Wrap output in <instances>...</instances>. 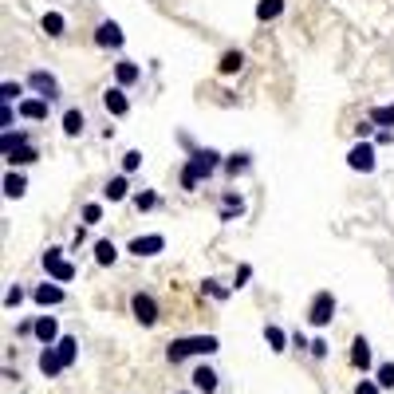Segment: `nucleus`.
I'll return each instance as SVG.
<instances>
[{"instance_id":"1","label":"nucleus","mask_w":394,"mask_h":394,"mask_svg":"<svg viewBox=\"0 0 394 394\" xmlns=\"http://www.w3.org/2000/svg\"><path fill=\"white\" fill-rule=\"evenodd\" d=\"M217 166H221V154H217V150H193V154H189V162H186V170H181V189H186V193H193L197 186H201V181L206 178H213V170Z\"/></svg>"},{"instance_id":"2","label":"nucleus","mask_w":394,"mask_h":394,"mask_svg":"<svg viewBox=\"0 0 394 394\" xmlns=\"http://www.w3.org/2000/svg\"><path fill=\"white\" fill-rule=\"evenodd\" d=\"M213 351H221V339H217V335H181V339H170L166 359L181 363V359H189V355H213Z\"/></svg>"},{"instance_id":"3","label":"nucleus","mask_w":394,"mask_h":394,"mask_svg":"<svg viewBox=\"0 0 394 394\" xmlns=\"http://www.w3.org/2000/svg\"><path fill=\"white\" fill-rule=\"evenodd\" d=\"M335 319V296L327 288H319L316 296H312V304H308V324L312 327H327Z\"/></svg>"},{"instance_id":"4","label":"nucleus","mask_w":394,"mask_h":394,"mask_svg":"<svg viewBox=\"0 0 394 394\" xmlns=\"http://www.w3.org/2000/svg\"><path fill=\"white\" fill-rule=\"evenodd\" d=\"M130 312H134V319L142 327L158 324V304H154V296H146V292H134V296H130Z\"/></svg>"},{"instance_id":"5","label":"nucleus","mask_w":394,"mask_h":394,"mask_svg":"<svg viewBox=\"0 0 394 394\" xmlns=\"http://www.w3.org/2000/svg\"><path fill=\"white\" fill-rule=\"evenodd\" d=\"M347 166H351L355 174H371L375 170V146H371L367 138H359V142L351 146V154H347Z\"/></svg>"},{"instance_id":"6","label":"nucleus","mask_w":394,"mask_h":394,"mask_svg":"<svg viewBox=\"0 0 394 394\" xmlns=\"http://www.w3.org/2000/svg\"><path fill=\"white\" fill-rule=\"evenodd\" d=\"M166 249V237L162 233H146V237H134L127 245V252H134V257H158V252Z\"/></svg>"},{"instance_id":"7","label":"nucleus","mask_w":394,"mask_h":394,"mask_svg":"<svg viewBox=\"0 0 394 394\" xmlns=\"http://www.w3.org/2000/svg\"><path fill=\"white\" fill-rule=\"evenodd\" d=\"M32 300L40 304V308H55V304H63V300H68V292H63L55 280H43V284H36Z\"/></svg>"},{"instance_id":"8","label":"nucleus","mask_w":394,"mask_h":394,"mask_svg":"<svg viewBox=\"0 0 394 394\" xmlns=\"http://www.w3.org/2000/svg\"><path fill=\"white\" fill-rule=\"evenodd\" d=\"M28 87H32V91H40V99H48V103L60 95V79L48 75V71H32V75H28Z\"/></svg>"},{"instance_id":"9","label":"nucleus","mask_w":394,"mask_h":394,"mask_svg":"<svg viewBox=\"0 0 394 394\" xmlns=\"http://www.w3.org/2000/svg\"><path fill=\"white\" fill-rule=\"evenodd\" d=\"M103 107H107V115H115V119H122V115L130 111L127 87H107V91H103Z\"/></svg>"},{"instance_id":"10","label":"nucleus","mask_w":394,"mask_h":394,"mask_svg":"<svg viewBox=\"0 0 394 394\" xmlns=\"http://www.w3.org/2000/svg\"><path fill=\"white\" fill-rule=\"evenodd\" d=\"M32 335L43 343V347H55V343L63 339V335H60V324H55V316H40V319H36V331H32Z\"/></svg>"},{"instance_id":"11","label":"nucleus","mask_w":394,"mask_h":394,"mask_svg":"<svg viewBox=\"0 0 394 394\" xmlns=\"http://www.w3.org/2000/svg\"><path fill=\"white\" fill-rule=\"evenodd\" d=\"M189 383H193V390H197V394H217V371L201 363V367H193Z\"/></svg>"},{"instance_id":"12","label":"nucleus","mask_w":394,"mask_h":394,"mask_svg":"<svg viewBox=\"0 0 394 394\" xmlns=\"http://www.w3.org/2000/svg\"><path fill=\"white\" fill-rule=\"evenodd\" d=\"M95 43L99 48H122V28L115 20H103V24L95 28Z\"/></svg>"},{"instance_id":"13","label":"nucleus","mask_w":394,"mask_h":394,"mask_svg":"<svg viewBox=\"0 0 394 394\" xmlns=\"http://www.w3.org/2000/svg\"><path fill=\"white\" fill-rule=\"evenodd\" d=\"M36 363H40V371H43L48 378H55V375H63V371H68V367H63V359H60V351H55V347H43V351H40V359H36Z\"/></svg>"},{"instance_id":"14","label":"nucleus","mask_w":394,"mask_h":394,"mask_svg":"<svg viewBox=\"0 0 394 394\" xmlns=\"http://www.w3.org/2000/svg\"><path fill=\"white\" fill-rule=\"evenodd\" d=\"M115 79H119V87H134L138 79H142V68H138L134 60H119L115 63Z\"/></svg>"},{"instance_id":"15","label":"nucleus","mask_w":394,"mask_h":394,"mask_svg":"<svg viewBox=\"0 0 394 394\" xmlns=\"http://www.w3.org/2000/svg\"><path fill=\"white\" fill-rule=\"evenodd\" d=\"M351 367L355 371H371V343L363 339V335L351 339Z\"/></svg>"},{"instance_id":"16","label":"nucleus","mask_w":394,"mask_h":394,"mask_svg":"<svg viewBox=\"0 0 394 394\" xmlns=\"http://www.w3.org/2000/svg\"><path fill=\"white\" fill-rule=\"evenodd\" d=\"M48 99H20V115H24L28 122H40V119H48Z\"/></svg>"},{"instance_id":"17","label":"nucleus","mask_w":394,"mask_h":394,"mask_svg":"<svg viewBox=\"0 0 394 394\" xmlns=\"http://www.w3.org/2000/svg\"><path fill=\"white\" fill-rule=\"evenodd\" d=\"M4 158H9V166H32L40 154H36L32 142H24V146H12V150H4Z\"/></svg>"},{"instance_id":"18","label":"nucleus","mask_w":394,"mask_h":394,"mask_svg":"<svg viewBox=\"0 0 394 394\" xmlns=\"http://www.w3.org/2000/svg\"><path fill=\"white\" fill-rule=\"evenodd\" d=\"M83 130H87V115L83 111H75V107H71V111H63V134L79 138Z\"/></svg>"},{"instance_id":"19","label":"nucleus","mask_w":394,"mask_h":394,"mask_svg":"<svg viewBox=\"0 0 394 394\" xmlns=\"http://www.w3.org/2000/svg\"><path fill=\"white\" fill-rule=\"evenodd\" d=\"M103 197L107 201H127L130 197V181H127V174H119V178H111L103 186Z\"/></svg>"},{"instance_id":"20","label":"nucleus","mask_w":394,"mask_h":394,"mask_svg":"<svg viewBox=\"0 0 394 394\" xmlns=\"http://www.w3.org/2000/svg\"><path fill=\"white\" fill-rule=\"evenodd\" d=\"M55 351H60L63 367H75V359H79V339H75V335H63V339L55 343Z\"/></svg>"},{"instance_id":"21","label":"nucleus","mask_w":394,"mask_h":394,"mask_svg":"<svg viewBox=\"0 0 394 394\" xmlns=\"http://www.w3.org/2000/svg\"><path fill=\"white\" fill-rule=\"evenodd\" d=\"M367 122H375V127L390 130V127H394V103H386V107H371V111H367Z\"/></svg>"},{"instance_id":"22","label":"nucleus","mask_w":394,"mask_h":394,"mask_svg":"<svg viewBox=\"0 0 394 394\" xmlns=\"http://www.w3.org/2000/svg\"><path fill=\"white\" fill-rule=\"evenodd\" d=\"M240 213H245V197H237V193H225V206H221V221H237Z\"/></svg>"},{"instance_id":"23","label":"nucleus","mask_w":394,"mask_h":394,"mask_svg":"<svg viewBox=\"0 0 394 394\" xmlns=\"http://www.w3.org/2000/svg\"><path fill=\"white\" fill-rule=\"evenodd\" d=\"M280 12H284V0H257V20H260V24L276 20Z\"/></svg>"},{"instance_id":"24","label":"nucleus","mask_w":394,"mask_h":394,"mask_svg":"<svg viewBox=\"0 0 394 394\" xmlns=\"http://www.w3.org/2000/svg\"><path fill=\"white\" fill-rule=\"evenodd\" d=\"M115 260H119V249H115V240H99V245H95V265H115Z\"/></svg>"},{"instance_id":"25","label":"nucleus","mask_w":394,"mask_h":394,"mask_svg":"<svg viewBox=\"0 0 394 394\" xmlns=\"http://www.w3.org/2000/svg\"><path fill=\"white\" fill-rule=\"evenodd\" d=\"M240 68H245V52H225L221 63H217V71H221V75H237Z\"/></svg>"},{"instance_id":"26","label":"nucleus","mask_w":394,"mask_h":394,"mask_svg":"<svg viewBox=\"0 0 394 394\" xmlns=\"http://www.w3.org/2000/svg\"><path fill=\"white\" fill-rule=\"evenodd\" d=\"M28 193V178L24 174H9L4 178V197H24Z\"/></svg>"},{"instance_id":"27","label":"nucleus","mask_w":394,"mask_h":394,"mask_svg":"<svg viewBox=\"0 0 394 394\" xmlns=\"http://www.w3.org/2000/svg\"><path fill=\"white\" fill-rule=\"evenodd\" d=\"M40 28H43V32H48V36H63V28H68V20H63L60 12H43Z\"/></svg>"},{"instance_id":"28","label":"nucleus","mask_w":394,"mask_h":394,"mask_svg":"<svg viewBox=\"0 0 394 394\" xmlns=\"http://www.w3.org/2000/svg\"><path fill=\"white\" fill-rule=\"evenodd\" d=\"M265 343L272 347V351H288V335H284L276 324H268V327H265Z\"/></svg>"},{"instance_id":"29","label":"nucleus","mask_w":394,"mask_h":394,"mask_svg":"<svg viewBox=\"0 0 394 394\" xmlns=\"http://www.w3.org/2000/svg\"><path fill=\"white\" fill-rule=\"evenodd\" d=\"M249 154H245V150H240V154H229V158H225V174H233V178H237V174H245V170H249Z\"/></svg>"},{"instance_id":"30","label":"nucleus","mask_w":394,"mask_h":394,"mask_svg":"<svg viewBox=\"0 0 394 394\" xmlns=\"http://www.w3.org/2000/svg\"><path fill=\"white\" fill-rule=\"evenodd\" d=\"M48 280H55V284H68V280H75V265H68V260H60V265L48 272Z\"/></svg>"},{"instance_id":"31","label":"nucleus","mask_w":394,"mask_h":394,"mask_svg":"<svg viewBox=\"0 0 394 394\" xmlns=\"http://www.w3.org/2000/svg\"><path fill=\"white\" fill-rule=\"evenodd\" d=\"M201 292L213 296V300H229V296H233V288H225L221 280H201Z\"/></svg>"},{"instance_id":"32","label":"nucleus","mask_w":394,"mask_h":394,"mask_svg":"<svg viewBox=\"0 0 394 394\" xmlns=\"http://www.w3.org/2000/svg\"><path fill=\"white\" fill-rule=\"evenodd\" d=\"M20 95H24V83H0V103H16Z\"/></svg>"},{"instance_id":"33","label":"nucleus","mask_w":394,"mask_h":394,"mask_svg":"<svg viewBox=\"0 0 394 394\" xmlns=\"http://www.w3.org/2000/svg\"><path fill=\"white\" fill-rule=\"evenodd\" d=\"M375 383L383 386V390H390L394 386V363H383V367L375 371Z\"/></svg>"},{"instance_id":"34","label":"nucleus","mask_w":394,"mask_h":394,"mask_svg":"<svg viewBox=\"0 0 394 394\" xmlns=\"http://www.w3.org/2000/svg\"><path fill=\"white\" fill-rule=\"evenodd\" d=\"M103 221V206H99V201H87L83 206V225H99Z\"/></svg>"},{"instance_id":"35","label":"nucleus","mask_w":394,"mask_h":394,"mask_svg":"<svg viewBox=\"0 0 394 394\" xmlns=\"http://www.w3.org/2000/svg\"><path fill=\"white\" fill-rule=\"evenodd\" d=\"M60 260H63V249H55V245H52V249H48V252L40 257V265H43V272H52V268L60 265Z\"/></svg>"},{"instance_id":"36","label":"nucleus","mask_w":394,"mask_h":394,"mask_svg":"<svg viewBox=\"0 0 394 394\" xmlns=\"http://www.w3.org/2000/svg\"><path fill=\"white\" fill-rule=\"evenodd\" d=\"M252 280V265H240L237 268V276H233V284H229V288L233 292H240V288H245V284H249Z\"/></svg>"},{"instance_id":"37","label":"nucleus","mask_w":394,"mask_h":394,"mask_svg":"<svg viewBox=\"0 0 394 394\" xmlns=\"http://www.w3.org/2000/svg\"><path fill=\"white\" fill-rule=\"evenodd\" d=\"M138 166H142V154H138V150H127V154H122V174H134Z\"/></svg>"},{"instance_id":"38","label":"nucleus","mask_w":394,"mask_h":394,"mask_svg":"<svg viewBox=\"0 0 394 394\" xmlns=\"http://www.w3.org/2000/svg\"><path fill=\"white\" fill-rule=\"evenodd\" d=\"M12 122H16V111H12V103H4L0 107V127H4V134L12 130Z\"/></svg>"},{"instance_id":"39","label":"nucleus","mask_w":394,"mask_h":394,"mask_svg":"<svg viewBox=\"0 0 394 394\" xmlns=\"http://www.w3.org/2000/svg\"><path fill=\"white\" fill-rule=\"evenodd\" d=\"M158 206V197L154 193H134V209L142 213V209H154Z\"/></svg>"},{"instance_id":"40","label":"nucleus","mask_w":394,"mask_h":394,"mask_svg":"<svg viewBox=\"0 0 394 394\" xmlns=\"http://www.w3.org/2000/svg\"><path fill=\"white\" fill-rule=\"evenodd\" d=\"M4 304H9V308H20V304H24V288H9V296H4Z\"/></svg>"},{"instance_id":"41","label":"nucleus","mask_w":394,"mask_h":394,"mask_svg":"<svg viewBox=\"0 0 394 394\" xmlns=\"http://www.w3.org/2000/svg\"><path fill=\"white\" fill-rule=\"evenodd\" d=\"M378 390H383V386H378L375 378H363V383L355 386V394H378Z\"/></svg>"},{"instance_id":"42","label":"nucleus","mask_w":394,"mask_h":394,"mask_svg":"<svg viewBox=\"0 0 394 394\" xmlns=\"http://www.w3.org/2000/svg\"><path fill=\"white\" fill-rule=\"evenodd\" d=\"M312 355H316V359H327V343L324 339H312Z\"/></svg>"},{"instance_id":"43","label":"nucleus","mask_w":394,"mask_h":394,"mask_svg":"<svg viewBox=\"0 0 394 394\" xmlns=\"http://www.w3.org/2000/svg\"><path fill=\"white\" fill-rule=\"evenodd\" d=\"M186 394H189V390H186Z\"/></svg>"}]
</instances>
